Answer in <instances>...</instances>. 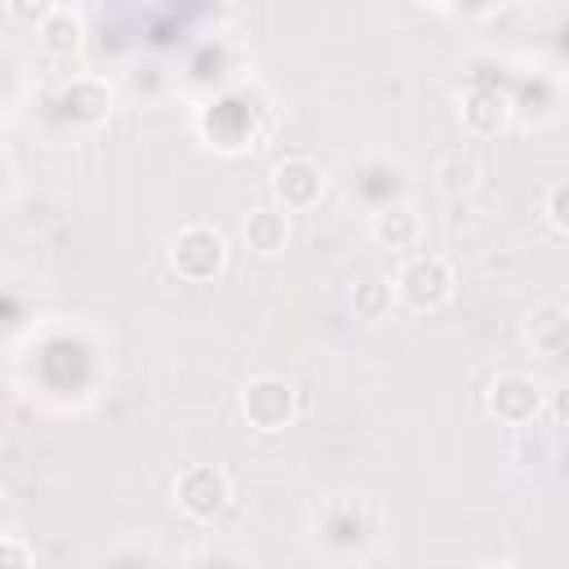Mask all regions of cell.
<instances>
[{
  "mask_svg": "<svg viewBox=\"0 0 569 569\" xmlns=\"http://www.w3.org/2000/svg\"><path fill=\"white\" fill-rule=\"evenodd\" d=\"M58 107L71 124H102L107 111H111V89L93 76H76L62 93H58Z\"/></svg>",
  "mask_w": 569,
  "mask_h": 569,
  "instance_id": "52a82bcc",
  "label": "cell"
},
{
  "mask_svg": "<svg viewBox=\"0 0 569 569\" xmlns=\"http://www.w3.org/2000/svg\"><path fill=\"white\" fill-rule=\"evenodd\" d=\"M271 191H276V200H280L284 209H307V204L320 200L325 173H320L311 160L293 156V160H280V164L271 169Z\"/></svg>",
  "mask_w": 569,
  "mask_h": 569,
  "instance_id": "8992f818",
  "label": "cell"
},
{
  "mask_svg": "<svg viewBox=\"0 0 569 569\" xmlns=\"http://www.w3.org/2000/svg\"><path fill=\"white\" fill-rule=\"evenodd\" d=\"M244 244L253 253H262V258L280 253L289 244V209L284 204H258V209H249V218H244Z\"/></svg>",
  "mask_w": 569,
  "mask_h": 569,
  "instance_id": "ba28073f",
  "label": "cell"
},
{
  "mask_svg": "<svg viewBox=\"0 0 569 569\" xmlns=\"http://www.w3.org/2000/svg\"><path fill=\"white\" fill-rule=\"evenodd\" d=\"M4 565H13V569H27V565H31V556L18 547V538H13V533L4 538Z\"/></svg>",
  "mask_w": 569,
  "mask_h": 569,
  "instance_id": "e0dca14e",
  "label": "cell"
},
{
  "mask_svg": "<svg viewBox=\"0 0 569 569\" xmlns=\"http://www.w3.org/2000/svg\"><path fill=\"white\" fill-rule=\"evenodd\" d=\"M418 231H422V222H418V213L409 204H391V209H382L373 218V236L387 249H413L418 244Z\"/></svg>",
  "mask_w": 569,
  "mask_h": 569,
  "instance_id": "30bf717a",
  "label": "cell"
},
{
  "mask_svg": "<svg viewBox=\"0 0 569 569\" xmlns=\"http://www.w3.org/2000/svg\"><path fill=\"white\" fill-rule=\"evenodd\" d=\"M547 413H551L560 427H569V378L547 396Z\"/></svg>",
  "mask_w": 569,
  "mask_h": 569,
  "instance_id": "2e32d148",
  "label": "cell"
},
{
  "mask_svg": "<svg viewBox=\"0 0 569 569\" xmlns=\"http://www.w3.org/2000/svg\"><path fill=\"white\" fill-rule=\"evenodd\" d=\"M396 298L413 311H440L449 298H453V267L436 253H422V258H409L396 276Z\"/></svg>",
  "mask_w": 569,
  "mask_h": 569,
  "instance_id": "7a4b0ae2",
  "label": "cell"
},
{
  "mask_svg": "<svg viewBox=\"0 0 569 569\" xmlns=\"http://www.w3.org/2000/svg\"><path fill=\"white\" fill-rule=\"evenodd\" d=\"M4 9H9L13 22H22V27H40L58 4H53V0H4Z\"/></svg>",
  "mask_w": 569,
  "mask_h": 569,
  "instance_id": "5bb4252c",
  "label": "cell"
},
{
  "mask_svg": "<svg viewBox=\"0 0 569 569\" xmlns=\"http://www.w3.org/2000/svg\"><path fill=\"white\" fill-rule=\"evenodd\" d=\"M169 267L182 276V280H213L222 267H227V240L218 227H204V222H191L173 236L169 244Z\"/></svg>",
  "mask_w": 569,
  "mask_h": 569,
  "instance_id": "6da1fadb",
  "label": "cell"
},
{
  "mask_svg": "<svg viewBox=\"0 0 569 569\" xmlns=\"http://www.w3.org/2000/svg\"><path fill=\"white\" fill-rule=\"evenodd\" d=\"M391 298H396V289H391L382 276H365V280H356V289H351V311H356V320L378 325V320H387Z\"/></svg>",
  "mask_w": 569,
  "mask_h": 569,
  "instance_id": "4fadbf2b",
  "label": "cell"
},
{
  "mask_svg": "<svg viewBox=\"0 0 569 569\" xmlns=\"http://www.w3.org/2000/svg\"><path fill=\"white\" fill-rule=\"evenodd\" d=\"M529 338H533L538 351L556 356V351L569 342V307H560V302L538 307V311L529 316Z\"/></svg>",
  "mask_w": 569,
  "mask_h": 569,
  "instance_id": "7c38bea8",
  "label": "cell"
},
{
  "mask_svg": "<svg viewBox=\"0 0 569 569\" xmlns=\"http://www.w3.org/2000/svg\"><path fill=\"white\" fill-rule=\"evenodd\" d=\"M547 222L569 236V182H556V187L547 191Z\"/></svg>",
  "mask_w": 569,
  "mask_h": 569,
  "instance_id": "9a60e30c",
  "label": "cell"
},
{
  "mask_svg": "<svg viewBox=\"0 0 569 569\" xmlns=\"http://www.w3.org/2000/svg\"><path fill=\"white\" fill-rule=\"evenodd\" d=\"M489 413L502 422V427H529L538 413H542V387L525 373H502L493 387H489Z\"/></svg>",
  "mask_w": 569,
  "mask_h": 569,
  "instance_id": "5b68a950",
  "label": "cell"
},
{
  "mask_svg": "<svg viewBox=\"0 0 569 569\" xmlns=\"http://www.w3.org/2000/svg\"><path fill=\"white\" fill-rule=\"evenodd\" d=\"M507 124V98L498 89H471L462 98V129L471 138H493Z\"/></svg>",
  "mask_w": 569,
  "mask_h": 569,
  "instance_id": "9c48e42d",
  "label": "cell"
},
{
  "mask_svg": "<svg viewBox=\"0 0 569 569\" xmlns=\"http://www.w3.org/2000/svg\"><path fill=\"white\" fill-rule=\"evenodd\" d=\"M240 413L249 418L253 431L271 436V431H284V427L293 422L298 396H293V387H289L284 378L262 373V378H249V382L240 387Z\"/></svg>",
  "mask_w": 569,
  "mask_h": 569,
  "instance_id": "3957f363",
  "label": "cell"
},
{
  "mask_svg": "<svg viewBox=\"0 0 569 569\" xmlns=\"http://www.w3.org/2000/svg\"><path fill=\"white\" fill-rule=\"evenodd\" d=\"M231 498V480L222 467L213 462H196L173 480V502L191 516V520H213Z\"/></svg>",
  "mask_w": 569,
  "mask_h": 569,
  "instance_id": "277c9868",
  "label": "cell"
},
{
  "mask_svg": "<svg viewBox=\"0 0 569 569\" xmlns=\"http://www.w3.org/2000/svg\"><path fill=\"white\" fill-rule=\"evenodd\" d=\"M40 44L53 53V58H71L80 44H84V27L71 9H53L44 22H40Z\"/></svg>",
  "mask_w": 569,
  "mask_h": 569,
  "instance_id": "8fae6325",
  "label": "cell"
}]
</instances>
